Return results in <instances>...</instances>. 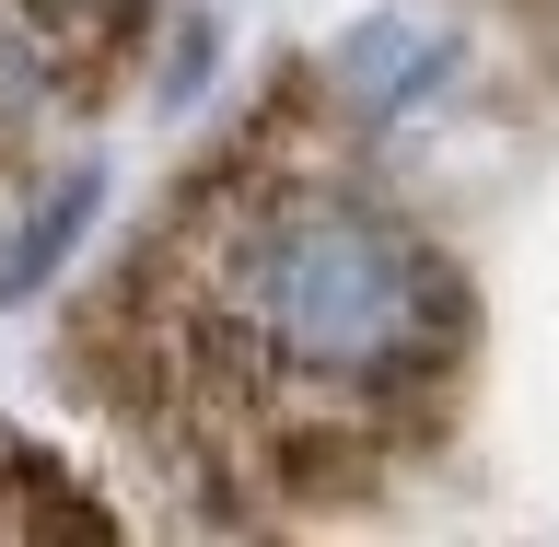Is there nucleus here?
Segmentation results:
<instances>
[{
	"instance_id": "obj_1",
	"label": "nucleus",
	"mask_w": 559,
	"mask_h": 547,
	"mask_svg": "<svg viewBox=\"0 0 559 547\" xmlns=\"http://www.w3.org/2000/svg\"><path fill=\"white\" fill-rule=\"evenodd\" d=\"M361 140L326 70H292L70 326L82 396L210 524L338 513L419 466L466 396V269Z\"/></svg>"
},
{
	"instance_id": "obj_4",
	"label": "nucleus",
	"mask_w": 559,
	"mask_h": 547,
	"mask_svg": "<svg viewBox=\"0 0 559 547\" xmlns=\"http://www.w3.org/2000/svg\"><path fill=\"white\" fill-rule=\"evenodd\" d=\"M0 12H12V24L47 47V59L94 70V59H117V47L140 35V12H152V0H0Z\"/></svg>"
},
{
	"instance_id": "obj_3",
	"label": "nucleus",
	"mask_w": 559,
	"mask_h": 547,
	"mask_svg": "<svg viewBox=\"0 0 559 547\" xmlns=\"http://www.w3.org/2000/svg\"><path fill=\"white\" fill-rule=\"evenodd\" d=\"M94 210H105V175L94 164H59V175H47V187L12 210V234H0V304H35V292L82 257Z\"/></svg>"
},
{
	"instance_id": "obj_2",
	"label": "nucleus",
	"mask_w": 559,
	"mask_h": 547,
	"mask_svg": "<svg viewBox=\"0 0 559 547\" xmlns=\"http://www.w3.org/2000/svg\"><path fill=\"white\" fill-rule=\"evenodd\" d=\"M454 70V35L431 24V12H373V24H349L338 47H326V94L361 117V129H396L408 105L443 94Z\"/></svg>"
}]
</instances>
